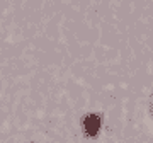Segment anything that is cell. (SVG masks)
I'll return each instance as SVG.
<instances>
[{
  "label": "cell",
  "instance_id": "cell-1",
  "mask_svg": "<svg viewBox=\"0 0 153 143\" xmlns=\"http://www.w3.org/2000/svg\"><path fill=\"white\" fill-rule=\"evenodd\" d=\"M100 130V119L95 114H88L87 118H83V131L88 136H95Z\"/></svg>",
  "mask_w": 153,
  "mask_h": 143
}]
</instances>
